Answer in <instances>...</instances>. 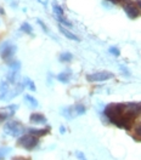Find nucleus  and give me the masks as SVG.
I'll use <instances>...</instances> for the list:
<instances>
[{"mask_svg":"<svg viewBox=\"0 0 141 160\" xmlns=\"http://www.w3.org/2000/svg\"><path fill=\"white\" fill-rule=\"evenodd\" d=\"M105 115L110 119L112 124L121 129L129 130L134 120L124 115V103H111L105 108Z\"/></svg>","mask_w":141,"mask_h":160,"instance_id":"obj_1","label":"nucleus"},{"mask_svg":"<svg viewBox=\"0 0 141 160\" xmlns=\"http://www.w3.org/2000/svg\"><path fill=\"white\" fill-rule=\"evenodd\" d=\"M16 50H17L16 45H13L10 41H5L0 46V56L5 62L10 63L12 58H13V56H15V53H16Z\"/></svg>","mask_w":141,"mask_h":160,"instance_id":"obj_2","label":"nucleus"},{"mask_svg":"<svg viewBox=\"0 0 141 160\" xmlns=\"http://www.w3.org/2000/svg\"><path fill=\"white\" fill-rule=\"evenodd\" d=\"M38 143H39V138L37 137V136H34V135H23V136H21L18 141H17V144L22 147V148H24V149H33L34 147H37L38 146Z\"/></svg>","mask_w":141,"mask_h":160,"instance_id":"obj_3","label":"nucleus"},{"mask_svg":"<svg viewBox=\"0 0 141 160\" xmlns=\"http://www.w3.org/2000/svg\"><path fill=\"white\" fill-rule=\"evenodd\" d=\"M23 131H24V128L22 126V124H20L18 121H9L4 126V132L6 135L13 136V137H20V136H22Z\"/></svg>","mask_w":141,"mask_h":160,"instance_id":"obj_4","label":"nucleus"},{"mask_svg":"<svg viewBox=\"0 0 141 160\" xmlns=\"http://www.w3.org/2000/svg\"><path fill=\"white\" fill-rule=\"evenodd\" d=\"M85 107L83 106V104H76V106H73V107H67V108H65V109L62 110V114L67 118V119H73V118H76V117H78V115H81V114H84L85 113Z\"/></svg>","mask_w":141,"mask_h":160,"instance_id":"obj_5","label":"nucleus"},{"mask_svg":"<svg viewBox=\"0 0 141 160\" xmlns=\"http://www.w3.org/2000/svg\"><path fill=\"white\" fill-rule=\"evenodd\" d=\"M113 77H114L113 73H110V72H97L94 74H88L86 79H88V81L95 82V81H106V80L112 79Z\"/></svg>","mask_w":141,"mask_h":160,"instance_id":"obj_6","label":"nucleus"},{"mask_svg":"<svg viewBox=\"0 0 141 160\" xmlns=\"http://www.w3.org/2000/svg\"><path fill=\"white\" fill-rule=\"evenodd\" d=\"M124 11H125V13H127V16L131 18V20H134V18H136L139 15H140V10H139V8L135 5V4H133L130 1H128V2H125L124 4Z\"/></svg>","mask_w":141,"mask_h":160,"instance_id":"obj_7","label":"nucleus"},{"mask_svg":"<svg viewBox=\"0 0 141 160\" xmlns=\"http://www.w3.org/2000/svg\"><path fill=\"white\" fill-rule=\"evenodd\" d=\"M17 108H18L17 104H12V106H9V107H5L4 110L0 112V122L6 120L8 118H10V117H12L15 114V112L17 110Z\"/></svg>","mask_w":141,"mask_h":160,"instance_id":"obj_8","label":"nucleus"},{"mask_svg":"<svg viewBox=\"0 0 141 160\" xmlns=\"http://www.w3.org/2000/svg\"><path fill=\"white\" fill-rule=\"evenodd\" d=\"M29 120L30 122H33V124H45L46 122V118L40 113H33L30 115Z\"/></svg>","mask_w":141,"mask_h":160,"instance_id":"obj_9","label":"nucleus"},{"mask_svg":"<svg viewBox=\"0 0 141 160\" xmlns=\"http://www.w3.org/2000/svg\"><path fill=\"white\" fill-rule=\"evenodd\" d=\"M59 29H60V32L65 35V37H66V38H68V39H70V40H74V41H81L79 38H78L76 34H73L72 32H70L68 29H66V28H65V27H62L61 24L59 26Z\"/></svg>","mask_w":141,"mask_h":160,"instance_id":"obj_10","label":"nucleus"},{"mask_svg":"<svg viewBox=\"0 0 141 160\" xmlns=\"http://www.w3.org/2000/svg\"><path fill=\"white\" fill-rule=\"evenodd\" d=\"M49 132H50V128H49V126H46L45 129H39V130H37V129H29L30 135H34V136H37V137L45 136V135L49 133Z\"/></svg>","mask_w":141,"mask_h":160,"instance_id":"obj_11","label":"nucleus"},{"mask_svg":"<svg viewBox=\"0 0 141 160\" xmlns=\"http://www.w3.org/2000/svg\"><path fill=\"white\" fill-rule=\"evenodd\" d=\"M9 82L8 81H1L0 82V100H4L9 92Z\"/></svg>","mask_w":141,"mask_h":160,"instance_id":"obj_12","label":"nucleus"},{"mask_svg":"<svg viewBox=\"0 0 141 160\" xmlns=\"http://www.w3.org/2000/svg\"><path fill=\"white\" fill-rule=\"evenodd\" d=\"M57 80L61 81V82H63V84H67V82H70V72H62L60 73L59 75H57Z\"/></svg>","mask_w":141,"mask_h":160,"instance_id":"obj_13","label":"nucleus"},{"mask_svg":"<svg viewBox=\"0 0 141 160\" xmlns=\"http://www.w3.org/2000/svg\"><path fill=\"white\" fill-rule=\"evenodd\" d=\"M24 102L29 106L30 108H37L38 107V101L35 100L33 96H30V95H26L24 96Z\"/></svg>","mask_w":141,"mask_h":160,"instance_id":"obj_14","label":"nucleus"},{"mask_svg":"<svg viewBox=\"0 0 141 160\" xmlns=\"http://www.w3.org/2000/svg\"><path fill=\"white\" fill-rule=\"evenodd\" d=\"M9 68H10V72H17V73H20L21 62H20V61L12 60L10 63H9Z\"/></svg>","mask_w":141,"mask_h":160,"instance_id":"obj_15","label":"nucleus"},{"mask_svg":"<svg viewBox=\"0 0 141 160\" xmlns=\"http://www.w3.org/2000/svg\"><path fill=\"white\" fill-rule=\"evenodd\" d=\"M52 10H54L55 16H65V15H63V9L61 8L59 4H56V2L52 4Z\"/></svg>","mask_w":141,"mask_h":160,"instance_id":"obj_16","label":"nucleus"},{"mask_svg":"<svg viewBox=\"0 0 141 160\" xmlns=\"http://www.w3.org/2000/svg\"><path fill=\"white\" fill-rule=\"evenodd\" d=\"M73 58V55L70 52H63L60 55V61L61 62H70Z\"/></svg>","mask_w":141,"mask_h":160,"instance_id":"obj_17","label":"nucleus"},{"mask_svg":"<svg viewBox=\"0 0 141 160\" xmlns=\"http://www.w3.org/2000/svg\"><path fill=\"white\" fill-rule=\"evenodd\" d=\"M21 30H22L23 33H26V34H33V28L30 27V24L27 23V22H24V23L21 26Z\"/></svg>","mask_w":141,"mask_h":160,"instance_id":"obj_18","label":"nucleus"},{"mask_svg":"<svg viewBox=\"0 0 141 160\" xmlns=\"http://www.w3.org/2000/svg\"><path fill=\"white\" fill-rule=\"evenodd\" d=\"M23 85H24V86H28V88H29V90H32V91L37 90V89H35L34 82H33L29 78H24V79H23Z\"/></svg>","mask_w":141,"mask_h":160,"instance_id":"obj_19","label":"nucleus"},{"mask_svg":"<svg viewBox=\"0 0 141 160\" xmlns=\"http://www.w3.org/2000/svg\"><path fill=\"white\" fill-rule=\"evenodd\" d=\"M56 18H57V21L60 22L61 24H63V26H67V27H72V23H70V21L67 20L65 16H56Z\"/></svg>","mask_w":141,"mask_h":160,"instance_id":"obj_20","label":"nucleus"},{"mask_svg":"<svg viewBox=\"0 0 141 160\" xmlns=\"http://www.w3.org/2000/svg\"><path fill=\"white\" fill-rule=\"evenodd\" d=\"M108 50H110V52H111L112 55H114V56H119V53H121V51L118 50L116 46H112V48H110Z\"/></svg>","mask_w":141,"mask_h":160,"instance_id":"obj_21","label":"nucleus"},{"mask_svg":"<svg viewBox=\"0 0 141 160\" xmlns=\"http://www.w3.org/2000/svg\"><path fill=\"white\" fill-rule=\"evenodd\" d=\"M135 137H138V140L141 141V126L135 129Z\"/></svg>","mask_w":141,"mask_h":160,"instance_id":"obj_22","label":"nucleus"},{"mask_svg":"<svg viewBox=\"0 0 141 160\" xmlns=\"http://www.w3.org/2000/svg\"><path fill=\"white\" fill-rule=\"evenodd\" d=\"M38 23L40 24V27H41V28H43V29H44V32H45V33H49V30H48V28H46V26H45V24L43 23V21L38 20Z\"/></svg>","mask_w":141,"mask_h":160,"instance_id":"obj_23","label":"nucleus"},{"mask_svg":"<svg viewBox=\"0 0 141 160\" xmlns=\"http://www.w3.org/2000/svg\"><path fill=\"white\" fill-rule=\"evenodd\" d=\"M76 154L78 155V158H79L81 160H86V159H85V157H84V154H83V153H81V152H77Z\"/></svg>","mask_w":141,"mask_h":160,"instance_id":"obj_24","label":"nucleus"},{"mask_svg":"<svg viewBox=\"0 0 141 160\" xmlns=\"http://www.w3.org/2000/svg\"><path fill=\"white\" fill-rule=\"evenodd\" d=\"M136 6H138L139 10L141 11V0H138V1H136Z\"/></svg>","mask_w":141,"mask_h":160,"instance_id":"obj_25","label":"nucleus"},{"mask_svg":"<svg viewBox=\"0 0 141 160\" xmlns=\"http://www.w3.org/2000/svg\"><path fill=\"white\" fill-rule=\"evenodd\" d=\"M107 1H110V2H113V4H117V2H119V0H107Z\"/></svg>","mask_w":141,"mask_h":160,"instance_id":"obj_26","label":"nucleus"},{"mask_svg":"<svg viewBox=\"0 0 141 160\" xmlns=\"http://www.w3.org/2000/svg\"><path fill=\"white\" fill-rule=\"evenodd\" d=\"M12 160H28V159H24V158H15V159Z\"/></svg>","mask_w":141,"mask_h":160,"instance_id":"obj_27","label":"nucleus"},{"mask_svg":"<svg viewBox=\"0 0 141 160\" xmlns=\"http://www.w3.org/2000/svg\"><path fill=\"white\" fill-rule=\"evenodd\" d=\"M60 131H61V132H62V133H63V132H65V128H63V126H61Z\"/></svg>","mask_w":141,"mask_h":160,"instance_id":"obj_28","label":"nucleus"}]
</instances>
